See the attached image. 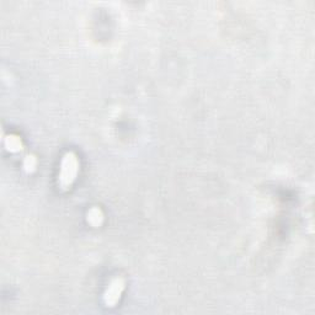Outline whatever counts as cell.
Segmentation results:
<instances>
[{"mask_svg": "<svg viewBox=\"0 0 315 315\" xmlns=\"http://www.w3.org/2000/svg\"><path fill=\"white\" fill-rule=\"evenodd\" d=\"M4 145H5L6 150L10 153H20L24 149V143L21 138L16 134H9V136H4Z\"/></svg>", "mask_w": 315, "mask_h": 315, "instance_id": "obj_4", "label": "cell"}, {"mask_svg": "<svg viewBox=\"0 0 315 315\" xmlns=\"http://www.w3.org/2000/svg\"><path fill=\"white\" fill-rule=\"evenodd\" d=\"M86 220L89 224L94 228H98L102 225L103 220H105V215H103L102 209L98 207H91L86 213Z\"/></svg>", "mask_w": 315, "mask_h": 315, "instance_id": "obj_3", "label": "cell"}, {"mask_svg": "<svg viewBox=\"0 0 315 315\" xmlns=\"http://www.w3.org/2000/svg\"><path fill=\"white\" fill-rule=\"evenodd\" d=\"M79 172V159L75 153L68 151L62 159L61 170H59L58 185L62 190H68L75 181Z\"/></svg>", "mask_w": 315, "mask_h": 315, "instance_id": "obj_1", "label": "cell"}, {"mask_svg": "<svg viewBox=\"0 0 315 315\" xmlns=\"http://www.w3.org/2000/svg\"><path fill=\"white\" fill-rule=\"evenodd\" d=\"M124 287H126V282L122 277H117L112 280L110 286L103 293V303L107 307H115L119 303L120 298H121L122 293L124 291Z\"/></svg>", "mask_w": 315, "mask_h": 315, "instance_id": "obj_2", "label": "cell"}, {"mask_svg": "<svg viewBox=\"0 0 315 315\" xmlns=\"http://www.w3.org/2000/svg\"><path fill=\"white\" fill-rule=\"evenodd\" d=\"M23 168L27 174H31L36 170L37 168V158L33 154H26V156L24 158Z\"/></svg>", "mask_w": 315, "mask_h": 315, "instance_id": "obj_5", "label": "cell"}]
</instances>
